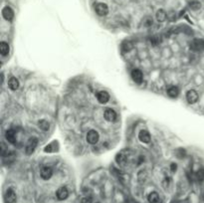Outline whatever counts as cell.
Wrapping results in <instances>:
<instances>
[{
  "label": "cell",
  "mask_w": 204,
  "mask_h": 203,
  "mask_svg": "<svg viewBox=\"0 0 204 203\" xmlns=\"http://www.w3.org/2000/svg\"><path fill=\"white\" fill-rule=\"evenodd\" d=\"M147 200H149V203H159V196L156 192H151V193H149V196H147Z\"/></svg>",
  "instance_id": "cell-19"
},
{
  "label": "cell",
  "mask_w": 204,
  "mask_h": 203,
  "mask_svg": "<svg viewBox=\"0 0 204 203\" xmlns=\"http://www.w3.org/2000/svg\"><path fill=\"white\" fill-rule=\"evenodd\" d=\"M97 100L101 104H107L110 100V95L107 92H105V91H101V92L97 94Z\"/></svg>",
  "instance_id": "cell-12"
},
{
  "label": "cell",
  "mask_w": 204,
  "mask_h": 203,
  "mask_svg": "<svg viewBox=\"0 0 204 203\" xmlns=\"http://www.w3.org/2000/svg\"><path fill=\"white\" fill-rule=\"evenodd\" d=\"M0 53L2 56H6L9 53V45L6 42L0 43Z\"/></svg>",
  "instance_id": "cell-20"
},
{
  "label": "cell",
  "mask_w": 204,
  "mask_h": 203,
  "mask_svg": "<svg viewBox=\"0 0 204 203\" xmlns=\"http://www.w3.org/2000/svg\"><path fill=\"white\" fill-rule=\"evenodd\" d=\"M198 98H199L198 97V94L194 90H189L186 93V100L189 104H195L198 101Z\"/></svg>",
  "instance_id": "cell-7"
},
{
  "label": "cell",
  "mask_w": 204,
  "mask_h": 203,
  "mask_svg": "<svg viewBox=\"0 0 204 203\" xmlns=\"http://www.w3.org/2000/svg\"><path fill=\"white\" fill-rule=\"evenodd\" d=\"M5 138L6 139L9 141L10 144H15L16 143V135H15V131L13 130H9L6 131V134H5Z\"/></svg>",
  "instance_id": "cell-15"
},
{
  "label": "cell",
  "mask_w": 204,
  "mask_h": 203,
  "mask_svg": "<svg viewBox=\"0 0 204 203\" xmlns=\"http://www.w3.org/2000/svg\"><path fill=\"white\" fill-rule=\"evenodd\" d=\"M37 144H38V139L36 138L29 139V140L27 141L26 148H25V152H26V154H28V155L32 154L35 150V149H36Z\"/></svg>",
  "instance_id": "cell-1"
},
{
  "label": "cell",
  "mask_w": 204,
  "mask_h": 203,
  "mask_svg": "<svg viewBox=\"0 0 204 203\" xmlns=\"http://www.w3.org/2000/svg\"><path fill=\"white\" fill-rule=\"evenodd\" d=\"M145 26H150V25H152V18L150 17H147L145 19Z\"/></svg>",
  "instance_id": "cell-24"
},
{
  "label": "cell",
  "mask_w": 204,
  "mask_h": 203,
  "mask_svg": "<svg viewBox=\"0 0 204 203\" xmlns=\"http://www.w3.org/2000/svg\"><path fill=\"white\" fill-rule=\"evenodd\" d=\"M56 196L59 200H65L68 198L69 196V191L66 187H60V188L56 192Z\"/></svg>",
  "instance_id": "cell-10"
},
{
  "label": "cell",
  "mask_w": 204,
  "mask_h": 203,
  "mask_svg": "<svg viewBox=\"0 0 204 203\" xmlns=\"http://www.w3.org/2000/svg\"><path fill=\"white\" fill-rule=\"evenodd\" d=\"M167 18V14L163 9H159V11L156 12V20L159 22H164Z\"/></svg>",
  "instance_id": "cell-16"
},
{
  "label": "cell",
  "mask_w": 204,
  "mask_h": 203,
  "mask_svg": "<svg viewBox=\"0 0 204 203\" xmlns=\"http://www.w3.org/2000/svg\"><path fill=\"white\" fill-rule=\"evenodd\" d=\"M190 49L193 51H201L204 49V41L201 39H194L190 43Z\"/></svg>",
  "instance_id": "cell-6"
},
{
  "label": "cell",
  "mask_w": 204,
  "mask_h": 203,
  "mask_svg": "<svg viewBox=\"0 0 204 203\" xmlns=\"http://www.w3.org/2000/svg\"><path fill=\"white\" fill-rule=\"evenodd\" d=\"M178 94H179V90H178L177 87H174V86H171L167 89V95L169 96L170 98H176Z\"/></svg>",
  "instance_id": "cell-17"
},
{
  "label": "cell",
  "mask_w": 204,
  "mask_h": 203,
  "mask_svg": "<svg viewBox=\"0 0 204 203\" xmlns=\"http://www.w3.org/2000/svg\"><path fill=\"white\" fill-rule=\"evenodd\" d=\"M2 16L5 20H7V21H11V20L13 19L14 17V12H13V10L6 6V7H4L2 9Z\"/></svg>",
  "instance_id": "cell-11"
},
{
  "label": "cell",
  "mask_w": 204,
  "mask_h": 203,
  "mask_svg": "<svg viewBox=\"0 0 204 203\" xmlns=\"http://www.w3.org/2000/svg\"><path fill=\"white\" fill-rule=\"evenodd\" d=\"M189 7L192 9V10H198V9H200L201 7V4L200 2L198 1V0H191V1L189 2Z\"/></svg>",
  "instance_id": "cell-22"
},
{
  "label": "cell",
  "mask_w": 204,
  "mask_h": 203,
  "mask_svg": "<svg viewBox=\"0 0 204 203\" xmlns=\"http://www.w3.org/2000/svg\"><path fill=\"white\" fill-rule=\"evenodd\" d=\"M170 169H171L172 172L176 171V169H177V165H176V163H171V165H170Z\"/></svg>",
  "instance_id": "cell-26"
},
{
  "label": "cell",
  "mask_w": 204,
  "mask_h": 203,
  "mask_svg": "<svg viewBox=\"0 0 204 203\" xmlns=\"http://www.w3.org/2000/svg\"><path fill=\"white\" fill-rule=\"evenodd\" d=\"M19 81L15 78V77H11L9 80H8V87L10 90H12V91H16L18 88H19Z\"/></svg>",
  "instance_id": "cell-14"
},
{
  "label": "cell",
  "mask_w": 204,
  "mask_h": 203,
  "mask_svg": "<svg viewBox=\"0 0 204 203\" xmlns=\"http://www.w3.org/2000/svg\"><path fill=\"white\" fill-rule=\"evenodd\" d=\"M53 174V170L51 168L50 166H43L42 168H41V171H40V175L41 177L44 179V180H48L51 178V176Z\"/></svg>",
  "instance_id": "cell-4"
},
{
  "label": "cell",
  "mask_w": 204,
  "mask_h": 203,
  "mask_svg": "<svg viewBox=\"0 0 204 203\" xmlns=\"http://www.w3.org/2000/svg\"><path fill=\"white\" fill-rule=\"evenodd\" d=\"M139 139L144 144H149V141H150L149 133L147 130H140V134H139Z\"/></svg>",
  "instance_id": "cell-13"
},
{
  "label": "cell",
  "mask_w": 204,
  "mask_h": 203,
  "mask_svg": "<svg viewBox=\"0 0 204 203\" xmlns=\"http://www.w3.org/2000/svg\"><path fill=\"white\" fill-rule=\"evenodd\" d=\"M95 11L100 16H106L109 13V7L105 3H97L95 5Z\"/></svg>",
  "instance_id": "cell-3"
},
{
  "label": "cell",
  "mask_w": 204,
  "mask_h": 203,
  "mask_svg": "<svg viewBox=\"0 0 204 203\" xmlns=\"http://www.w3.org/2000/svg\"><path fill=\"white\" fill-rule=\"evenodd\" d=\"M16 199H17V197H16V193L14 192V190L8 189L4 196L5 203H15L16 202Z\"/></svg>",
  "instance_id": "cell-5"
},
{
  "label": "cell",
  "mask_w": 204,
  "mask_h": 203,
  "mask_svg": "<svg viewBox=\"0 0 204 203\" xmlns=\"http://www.w3.org/2000/svg\"><path fill=\"white\" fill-rule=\"evenodd\" d=\"M131 78L135 83L140 84L142 82V79H144V75H142V72L140 70L135 69V70L131 71Z\"/></svg>",
  "instance_id": "cell-8"
},
{
  "label": "cell",
  "mask_w": 204,
  "mask_h": 203,
  "mask_svg": "<svg viewBox=\"0 0 204 203\" xmlns=\"http://www.w3.org/2000/svg\"><path fill=\"white\" fill-rule=\"evenodd\" d=\"M56 148H57V143L56 141H53L52 144H48L47 146L45 148V152H53V151H55V149H56ZM57 150V149H56Z\"/></svg>",
  "instance_id": "cell-23"
},
{
  "label": "cell",
  "mask_w": 204,
  "mask_h": 203,
  "mask_svg": "<svg viewBox=\"0 0 204 203\" xmlns=\"http://www.w3.org/2000/svg\"><path fill=\"white\" fill-rule=\"evenodd\" d=\"M38 126H39L40 130H42L44 131H47L49 130V128H50V125L46 120H41L38 121Z\"/></svg>",
  "instance_id": "cell-21"
},
{
  "label": "cell",
  "mask_w": 204,
  "mask_h": 203,
  "mask_svg": "<svg viewBox=\"0 0 204 203\" xmlns=\"http://www.w3.org/2000/svg\"><path fill=\"white\" fill-rule=\"evenodd\" d=\"M126 156L122 153V152H121V153H119L118 155H116V163H118L119 165H126Z\"/></svg>",
  "instance_id": "cell-18"
},
{
  "label": "cell",
  "mask_w": 204,
  "mask_h": 203,
  "mask_svg": "<svg viewBox=\"0 0 204 203\" xmlns=\"http://www.w3.org/2000/svg\"><path fill=\"white\" fill-rule=\"evenodd\" d=\"M81 203H92V199L89 198V197H84V198L81 200Z\"/></svg>",
  "instance_id": "cell-25"
},
{
  "label": "cell",
  "mask_w": 204,
  "mask_h": 203,
  "mask_svg": "<svg viewBox=\"0 0 204 203\" xmlns=\"http://www.w3.org/2000/svg\"><path fill=\"white\" fill-rule=\"evenodd\" d=\"M104 118L108 121H115L116 120V113L111 109H107L104 113Z\"/></svg>",
  "instance_id": "cell-9"
},
{
  "label": "cell",
  "mask_w": 204,
  "mask_h": 203,
  "mask_svg": "<svg viewBox=\"0 0 204 203\" xmlns=\"http://www.w3.org/2000/svg\"><path fill=\"white\" fill-rule=\"evenodd\" d=\"M100 139V135L98 134V131H96L94 130H92L90 131H88L87 134V141L90 144H96Z\"/></svg>",
  "instance_id": "cell-2"
}]
</instances>
